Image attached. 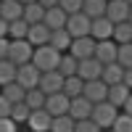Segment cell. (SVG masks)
<instances>
[{
  "instance_id": "obj_1",
  "label": "cell",
  "mask_w": 132,
  "mask_h": 132,
  "mask_svg": "<svg viewBox=\"0 0 132 132\" xmlns=\"http://www.w3.org/2000/svg\"><path fill=\"white\" fill-rule=\"evenodd\" d=\"M58 61H61V50H56L50 42H45V45H37L35 53H32V63H35L40 71L58 69Z\"/></svg>"
},
{
  "instance_id": "obj_2",
  "label": "cell",
  "mask_w": 132,
  "mask_h": 132,
  "mask_svg": "<svg viewBox=\"0 0 132 132\" xmlns=\"http://www.w3.org/2000/svg\"><path fill=\"white\" fill-rule=\"evenodd\" d=\"M122 111V108H116L114 103H108V101H98V103H93V111H90V119L101 127V129H108L114 124V119H116V114Z\"/></svg>"
},
{
  "instance_id": "obj_3",
  "label": "cell",
  "mask_w": 132,
  "mask_h": 132,
  "mask_svg": "<svg viewBox=\"0 0 132 132\" xmlns=\"http://www.w3.org/2000/svg\"><path fill=\"white\" fill-rule=\"evenodd\" d=\"M32 53H35V45H32L27 37H24V40H11V42H8V61H13L16 66L32 61Z\"/></svg>"
},
{
  "instance_id": "obj_4",
  "label": "cell",
  "mask_w": 132,
  "mask_h": 132,
  "mask_svg": "<svg viewBox=\"0 0 132 132\" xmlns=\"http://www.w3.org/2000/svg\"><path fill=\"white\" fill-rule=\"evenodd\" d=\"M95 37L93 35H82V37H71V45H69V53L77 58V61H82V58H90L93 53H95Z\"/></svg>"
},
{
  "instance_id": "obj_5",
  "label": "cell",
  "mask_w": 132,
  "mask_h": 132,
  "mask_svg": "<svg viewBox=\"0 0 132 132\" xmlns=\"http://www.w3.org/2000/svg\"><path fill=\"white\" fill-rule=\"evenodd\" d=\"M16 82L24 87V90H29V87H37V82H40V69H37L32 61L19 63V66H16Z\"/></svg>"
},
{
  "instance_id": "obj_6",
  "label": "cell",
  "mask_w": 132,
  "mask_h": 132,
  "mask_svg": "<svg viewBox=\"0 0 132 132\" xmlns=\"http://www.w3.org/2000/svg\"><path fill=\"white\" fill-rule=\"evenodd\" d=\"M69 101H71V98L66 95L63 90H58V93H50V95H45V111H48L50 116L69 114Z\"/></svg>"
},
{
  "instance_id": "obj_7",
  "label": "cell",
  "mask_w": 132,
  "mask_h": 132,
  "mask_svg": "<svg viewBox=\"0 0 132 132\" xmlns=\"http://www.w3.org/2000/svg\"><path fill=\"white\" fill-rule=\"evenodd\" d=\"M66 32L71 37H82V35H90V16H85L82 11L66 16Z\"/></svg>"
},
{
  "instance_id": "obj_8",
  "label": "cell",
  "mask_w": 132,
  "mask_h": 132,
  "mask_svg": "<svg viewBox=\"0 0 132 132\" xmlns=\"http://www.w3.org/2000/svg\"><path fill=\"white\" fill-rule=\"evenodd\" d=\"M37 87L45 95H50V93H58L61 87H63V74L58 71V69H50V71H40V82H37Z\"/></svg>"
},
{
  "instance_id": "obj_9",
  "label": "cell",
  "mask_w": 132,
  "mask_h": 132,
  "mask_svg": "<svg viewBox=\"0 0 132 132\" xmlns=\"http://www.w3.org/2000/svg\"><path fill=\"white\" fill-rule=\"evenodd\" d=\"M82 95L87 98L90 103H98V101H106V95H108V85L98 77V79H87L85 87H82Z\"/></svg>"
},
{
  "instance_id": "obj_10",
  "label": "cell",
  "mask_w": 132,
  "mask_h": 132,
  "mask_svg": "<svg viewBox=\"0 0 132 132\" xmlns=\"http://www.w3.org/2000/svg\"><path fill=\"white\" fill-rule=\"evenodd\" d=\"M50 122H53V116L45 111V106H42V108H32V111H29L27 127H29L32 132H48V129H50Z\"/></svg>"
},
{
  "instance_id": "obj_11",
  "label": "cell",
  "mask_w": 132,
  "mask_h": 132,
  "mask_svg": "<svg viewBox=\"0 0 132 132\" xmlns=\"http://www.w3.org/2000/svg\"><path fill=\"white\" fill-rule=\"evenodd\" d=\"M90 35L95 40H111V35H114V21L106 19V16L90 19Z\"/></svg>"
},
{
  "instance_id": "obj_12",
  "label": "cell",
  "mask_w": 132,
  "mask_h": 132,
  "mask_svg": "<svg viewBox=\"0 0 132 132\" xmlns=\"http://www.w3.org/2000/svg\"><path fill=\"white\" fill-rule=\"evenodd\" d=\"M101 69H103V63L98 61L95 56H90V58H82L79 61V66H77V77H79V79H98V77H101Z\"/></svg>"
},
{
  "instance_id": "obj_13",
  "label": "cell",
  "mask_w": 132,
  "mask_h": 132,
  "mask_svg": "<svg viewBox=\"0 0 132 132\" xmlns=\"http://www.w3.org/2000/svg\"><path fill=\"white\" fill-rule=\"evenodd\" d=\"M103 16L111 19L114 24H119V21H127V16H129V3H127V0H108Z\"/></svg>"
},
{
  "instance_id": "obj_14",
  "label": "cell",
  "mask_w": 132,
  "mask_h": 132,
  "mask_svg": "<svg viewBox=\"0 0 132 132\" xmlns=\"http://www.w3.org/2000/svg\"><path fill=\"white\" fill-rule=\"evenodd\" d=\"M27 40L32 42V45H45V42H50V27L45 24V21H37V24H29L27 29Z\"/></svg>"
},
{
  "instance_id": "obj_15",
  "label": "cell",
  "mask_w": 132,
  "mask_h": 132,
  "mask_svg": "<svg viewBox=\"0 0 132 132\" xmlns=\"http://www.w3.org/2000/svg\"><path fill=\"white\" fill-rule=\"evenodd\" d=\"M116 50H119V45H116L114 40H98L93 56L101 61V63H111V61H116Z\"/></svg>"
},
{
  "instance_id": "obj_16",
  "label": "cell",
  "mask_w": 132,
  "mask_h": 132,
  "mask_svg": "<svg viewBox=\"0 0 132 132\" xmlns=\"http://www.w3.org/2000/svg\"><path fill=\"white\" fill-rule=\"evenodd\" d=\"M90 111H93V103L87 101L85 95H74L69 101V116L74 119V122H77V119H87Z\"/></svg>"
},
{
  "instance_id": "obj_17",
  "label": "cell",
  "mask_w": 132,
  "mask_h": 132,
  "mask_svg": "<svg viewBox=\"0 0 132 132\" xmlns=\"http://www.w3.org/2000/svg\"><path fill=\"white\" fill-rule=\"evenodd\" d=\"M129 93H132V87H127L124 82L108 85V95H106V101H108V103H114L116 108H122V106H124V101L129 98Z\"/></svg>"
},
{
  "instance_id": "obj_18",
  "label": "cell",
  "mask_w": 132,
  "mask_h": 132,
  "mask_svg": "<svg viewBox=\"0 0 132 132\" xmlns=\"http://www.w3.org/2000/svg\"><path fill=\"white\" fill-rule=\"evenodd\" d=\"M66 11L61 8V5H53V8H45V16H42V21L50 27V29H61V27H66Z\"/></svg>"
},
{
  "instance_id": "obj_19",
  "label": "cell",
  "mask_w": 132,
  "mask_h": 132,
  "mask_svg": "<svg viewBox=\"0 0 132 132\" xmlns=\"http://www.w3.org/2000/svg\"><path fill=\"white\" fill-rule=\"evenodd\" d=\"M21 13H24V3H19V0H0V19L16 21V19H21Z\"/></svg>"
},
{
  "instance_id": "obj_20",
  "label": "cell",
  "mask_w": 132,
  "mask_h": 132,
  "mask_svg": "<svg viewBox=\"0 0 132 132\" xmlns=\"http://www.w3.org/2000/svg\"><path fill=\"white\" fill-rule=\"evenodd\" d=\"M122 74H124V66L119 63V61H111V63H103L101 79L106 85H116V82H122Z\"/></svg>"
},
{
  "instance_id": "obj_21",
  "label": "cell",
  "mask_w": 132,
  "mask_h": 132,
  "mask_svg": "<svg viewBox=\"0 0 132 132\" xmlns=\"http://www.w3.org/2000/svg\"><path fill=\"white\" fill-rule=\"evenodd\" d=\"M42 16H45V5H42L40 0L24 3V13H21V19H24L27 24H37V21H42Z\"/></svg>"
},
{
  "instance_id": "obj_22",
  "label": "cell",
  "mask_w": 132,
  "mask_h": 132,
  "mask_svg": "<svg viewBox=\"0 0 132 132\" xmlns=\"http://www.w3.org/2000/svg\"><path fill=\"white\" fill-rule=\"evenodd\" d=\"M50 45L56 48V50H61V53L69 50V45H71V35L66 32V27H61V29H50Z\"/></svg>"
},
{
  "instance_id": "obj_23",
  "label": "cell",
  "mask_w": 132,
  "mask_h": 132,
  "mask_svg": "<svg viewBox=\"0 0 132 132\" xmlns=\"http://www.w3.org/2000/svg\"><path fill=\"white\" fill-rule=\"evenodd\" d=\"M111 40L116 42V45H122V42H132V24H129V21H119V24H114Z\"/></svg>"
},
{
  "instance_id": "obj_24",
  "label": "cell",
  "mask_w": 132,
  "mask_h": 132,
  "mask_svg": "<svg viewBox=\"0 0 132 132\" xmlns=\"http://www.w3.org/2000/svg\"><path fill=\"white\" fill-rule=\"evenodd\" d=\"M82 87H85V79H79L77 74H69V77H63V87L61 90L69 95V98H74V95H82Z\"/></svg>"
},
{
  "instance_id": "obj_25",
  "label": "cell",
  "mask_w": 132,
  "mask_h": 132,
  "mask_svg": "<svg viewBox=\"0 0 132 132\" xmlns=\"http://www.w3.org/2000/svg\"><path fill=\"white\" fill-rule=\"evenodd\" d=\"M106 3H108V0H82V13L90 16V19L103 16L106 13Z\"/></svg>"
},
{
  "instance_id": "obj_26",
  "label": "cell",
  "mask_w": 132,
  "mask_h": 132,
  "mask_svg": "<svg viewBox=\"0 0 132 132\" xmlns=\"http://www.w3.org/2000/svg\"><path fill=\"white\" fill-rule=\"evenodd\" d=\"M0 93H3V95L8 98V101H11V103L24 101V95H27V90H24V87H21L16 79H13V82H8V85H3V90H0Z\"/></svg>"
},
{
  "instance_id": "obj_27",
  "label": "cell",
  "mask_w": 132,
  "mask_h": 132,
  "mask_svg": "<svg viewBox=\"0 0 132 132\" xmlns=\"http://www.w3.org/2000/svg\"><path fill=\"white\" fill-rule=\"evenodd\" d=\"M48 132H74V119L69 114H61V116H53L50 129Z\"/></svg>"
},
{
  "instance_id": "obj_28",
  "label": "cell",
  "mask_w": 132,
  "mask_h": 132,
  "mask_svg": "<svg viewBox=\"0 0 132 132\" xmlns=\"http://www.w3.org/2000/svg\"><path fill=\"white\" fill-rule=\"evenodd\" d=\"M29 111H32V108L24 103V101H19V103H11V119H13V122L16 124H27V119H29Z\"/></svg>"
},
{
  "instance_id": "obj_29",
  "label": "cell",
  "mask_w": 132,
  "mask_h": 132,
  "mask_svg": "<svg viewBox=\"0 0 132 132\" xmlns=\"http://www.w3.org/2000/svg\"><path fill=\"white\" fill-rule=\"evenodd\" d=\"M77 66H79V61H77L69 50L66 53H61V61H58V71L63 74V77H69V74H77Z\"/></svg>"
},
{
  "instance_id": "obj_30",
  "label": "cell",
  "mask_w": 132,
  "mask_h": 132,
  "mask_svg": "<svg viewBox=\"0 0 132 132\" xmlns=\"http://www.w3.org/2000/svg\"><path fill=\"white\" fill-rule=\"evenodd\" d=\"M16 79V63L8 58H0V87Z\"/></svg>"
},
{
  "instance_id": "obj_31",
  "label": "cell",
  "mask_w": 132,
  "mask_h": 132,
  "mask_svg": "<svg viewBox=\"0 0 132 132\" xmlns=\"http://www.w3.org/2000/svg\"><path fill=\"white\" fill-rule=\"evenodd\" d=\"M27 29H29V24H27L24 19L8 21V40H24L27 37Z\"/></svg>"
},
{
  "instance_id": "obj_32",
  "label": "cell",
  "mask_w": 132,
  "mask_h": 132,
  "mask_svg": "<svg viewBox=\"0 0 132 132\" xmlns=\"http://www.w3.org/2000/svg\"><path fill=\"white\" fill-rule=\"evenodd\" d=\"M24 103L29 108H42V106H45V93H42L40 87H29L27 95H24Z\"/></svg>"
},
{
  "instance_id": "obj_33",
  "label": "cell",
  "mask_w": 132,
  "mask_h": 132,
  "mask_svg": "<svg viewBox=\"0 0 132 132\" xmlns=\"http://www.w3.org/2000/svg\"><path fill=\"white\" fill-rule=\"evenodd\" d=\"M108 129H111V132H132V116L127 111H119L116 119H114V124Z\"/></svg>"
},
{
  "instance_id": "obj_34",
  "label": "cell",
  "mask_w": 132,
  "mask_h": 132,
  "mask_svg": "<svg viewBox=\"0 0 132 132\" xmlns=\"http://www.w3.org/2000/svg\"><path fill=\"white\" fill-rule=\"evenodd\" d=\"M116 61L124 66H132V42H122V45H119V50H116Z\"/></svg>"
},
{
  "instance_id": "obj_35",
  "label": "cell",
  "mask_w": 132,
  "mask_h": 132,
  "mask_svg": "<svg viewBox=\"0 0 132 132\" xmlns=\"http://www.w3.org/2000/svg\"><path fill=\"white\" fill-rule=\"evenodd\" d=\"M74 132H101V127L87 116V119H77L74 122Z\"/></svg>"
},
{
  "instance_id": "obj_36",
  "label": "cell",
  "mask_w": 132,
  "mask_h": 132,
  "mask_svg": "<svg viewBox=\"0 0 132 132\" xmlns=\"http://www.w3.org/2000/svg\"><path fill=\"white\" fill-rule=\"evenodd\" d=\"M58 5L66 13H77V11H82V0H58Z\"/></svg>"
},
{
  "instance_id": "obj_37",
  "label": "cell",
  "mask_w": 132,
  "mask_h": 132,
  "mask_svg": "<svg viewBox=\"0 0 132 132\" xmlns=\"http://www.w3.org/2000/svg\"><path fill=\"white\" fill-rule=\"evenodd\" d=\"M0 132H19V124L11 116H0Z\"/></svg>"
},
{
  "instance_id": "obj_38",
  "label": "cell",
  "mask_w": 132,
  "mask_h": 132,
  "mask_svg": "<svg viewBox=\"0 0 132 132\" xmlns=\"http://www.w3.org/2000/svg\"><path fill=\"white\" fill-rule=\"evenodd\" d=\"M8 114H11V101L0 93V116H8Z\"/></svg>"
},
{
  "instance_id": "obj_39",
  "label": "cell",
  "mask_w": 132,
  "mask_h": 132,
  "mask_svg": "<svg viewBox=\"0 0 132 132\" xmlns=\"http://www.w3.org/2000/svg\"><path fill=\"white\" fill-rule=\"evenodd\" d=\"M8 37H0V58H8Z\"/></svg>"
},
{
  "instance_id": "obj_40",
  "label": "cell",
  "mask_w": 132,
  "mask_h": 132,
  "mask_svg": "<svg viewBox=\"0 0 132 132\" xmlns=\"http://www.w3.org/2000/svg\"><path fill=\"white\" fill-rule=\"evenodd\" d=\"M122 82H124L127 87H132V66H127V69H124V74H122Z\"/></svg>"
},
{
  "instance_id": "obj_41",
  "label": "cell",
  "mask_w": 132,
  "mask_h": 132,
  "mask_svg": "<svg viewBox=\"0 0 132 132\" xmlns=\"http://www.w3.org/2000/svg\"><path fill=\"white\" fill-rule=\"evenodd\" d=\"M122 111H127V114L132 116V93H129V98L124 101V106H122Z\"/></svg>"
},
{
  "instance_id": "obj_42",
  "label": "cell",
  "mask_w": 132,
  "mask_h": 132,
  "mask_svg": "<svg viewBox=\"0 0 132 132\" xmlns=\"http://www.w3.org/2000/svg\"><path fill=\"white\" fill-rule=\"evenodd\" d=\"M0 37H8V21L0 19Z\"/></svg>"
},
{
  "instance_id": "obj_43",
  "label": "cell",
  "mask_w": 132,
  "mask_h": 132,
  "mask_svg": "<svg viewBox=\"0 0 132 132\" xmlns=\"http://www.w3.org/2000/svg\"><path fill=\"white\" fill-rule=\"evenodd\" d=\"M40 3L45 5V8H53V5H58V0H40Z\"/></svg>"
},
{
  "instance_id": "obj_44",
  "label": "cell",
  "mask_w": 132,
  "mask_h": 132,
  "mask_svg": "<svg viewBox=\"0 0 132 132\" xmlns=\"http://www.w3.org/2000/svg\"><path fill=\"white\" fill-rule=\"evenodd\" d=\"M127 21H129V24H132V5H129V16H127Z\"/></svg>"
},
{
  "instance_id": "obj_45",
  "label": "cell",
  "mask_w": 132,
  "mask_h": 132,
  "mask_svg": "<svg viewBox=\"0 0 132 132\" xmlns=\"http://www.w3.org/2000/svg\"><path fill=\"white\" fill-rule=\"evenodd\" d=\"M19 3H32V0H19Z\"/></svg>"
},
{
  "instance_id": "obj_46",
  "label": "cell",
  "mask_w": 132,
  "mask_h": 132,
  "mask_svg": "<svg viewBox=\"0 0 132 132\" xmlns=\"http://www.w3.org/2000/svg\"><path fill=\"white\" fill-rule=\"evenodd\" d=\"M101 132H111V129H101Z\"/></svg>"
},
{
  "instance_id": "obj_47",
  "label": "cell",
  "mask_w": 132,
  "mask_h": 132,
  "mask_svg": "<svg viewBox=\"0 0 132 132\" xmlns=\"http://www.w3.org/2000/svg\"><path fill=\"white\" fill-rule=\"evenodd\" d=\"M127 3H129V5H132V0H127Z\"/></svg>"
}]
</instances>
